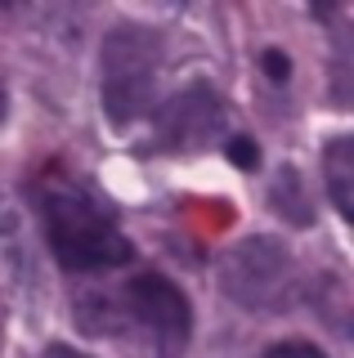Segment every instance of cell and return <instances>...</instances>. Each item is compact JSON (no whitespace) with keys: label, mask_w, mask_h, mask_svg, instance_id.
<instances>
[{"label":"cell","mask_w":354,"mask_h":358,"mask_svg":"<svg viewBox=\"0 0 354 358\" xmlns=\"http://www.w3.org/2000/svg\"><path fill=\"white\" fill-rule=\"evenodd\" d=\"M41 210H45V238L54 246V255H59V264L76 268V273H90V268H113L130 260L126 233L81 188L72 184L45 188Z\"/></svg>","instance_id":"cell-1"},{"label":"cell","mask_w":354,"mask_h":358,"mask_svg":"<svg viewBox=\"0 0 354 358\" xmlns=\"http://www.w3.org/2000/svg\"><path fill=\"white\" fill-rule=\"evenodd\" d=\"M264 67H269V76H274V81H287V72H292V63H287L278 50H269V54H264Z\"/></svg>","instance_id":"cell-9"},{"label":"cell","mask_w":354,"mask_h":358,"mask_svg":"<svg viewBox=\"0 0 354 358\" xmlns=\"http://www.w3.org/2000/svg\"><path fill=\"white\" fill-rule=\"evenodd\" d=\"M225 126V108H220L215 90L211 85H184L171 103L162 108L157 117V139L175 152H189V148H206V143L220 134Z\"/></svg>","instance_id":"cell-4"},{"label":"cell","mask_w":354,"mask_h":358,"mask_svg":"<svg viewBox=\"0 0 354 358\" xmlns=\"http://www.w3.org/2000/svg\"><path fill=\"white\" fill-rule=\"evenodd\" d=\"M278 273H283L278 246H274V242H242L238 255H234V264H229V287H234L238 296H242L247 282H256V291H269Z\"/></svg>","instance_id":"cell-5"},{"label":"cell","mask_w":354,"mask_h":358,"mask_svg":"<svg viewBox=\"0 0 354 358\" xmlns=\"http://www.w3.org/2000/svg\"><path fill=\"white\" fill-rule=\"evenodd\" d=\"M162 67V45L143 27H117L104 41V112L113 121H130L153 103Z\"/></svg>","instance_id":"cell-2"},{"label":"cell","mask_w":354,"mask_h":358,"mask_svg":"<svg viewBox=\"0 0 354 358\" xmlns=\"http://www.w3.org/2000/svg\"><path fill=\"white\" fill-rule=\"evenodd\" d=\"M323 179H327V193L337 201V210L354 224V134H341V139L327 143Z\"/></svg>","instance_id":"cell-6"},{"label":"cell","mask_w":354,"mask_h":358,"mask_svg":"<svg viewBox=\"0 0 354 358\" xmlns=\"http://www.w3.org/2000/svg\"><path fill=\"white\" fill-rule=\"evenodd\" d=\"M130 309H135V318L148 327L162 358L184 354L189 331H193V309H189V300L180 296V287H171L162 273H143V278L130 282Z\"/></svg>","instance_id":"cell-3"},{"label":"cell","mask_w":354,"mask_h":358,"mask_svg":"<svg viewBox=\"0 0 354 358\" xmlns=\"http://www.w3.org/2000/svg\"><path fill=\"white\" fill-rule=\"evenodd\" d=\"M264 358H323L314 345H301V341H287V345H274Z\"/></svg>","instance_id":"cell-7"},{"label":"cell","mask_w":354,"mask_h":358,"mask_svg":"<svg viewBox=\"0 0 354 358\" xmlns=\"http://www.w3.org/2000/svg\"><path fill=\"white\" fill-rule=\"evenodd\" d=\"M229 157H234L238 166H256V162H260V152L251 148L247 139H234V143H229Z\"/></svg>","instance_id":"cell-8"},{"label":"cell","mask_w":354,"mask_h":358,"mask_svg":"<svg viewBox=\"0 0 354 358\" xmlns=\"http://www.w3.org/2000/svg\"><path fill=\"white\" fill-rule=\"evenodd\" d=\"M45 358H85V354H76V350H68V345H54V350H50Z\"/></svg>","instance_id":"cell-10"}]
</instances>
